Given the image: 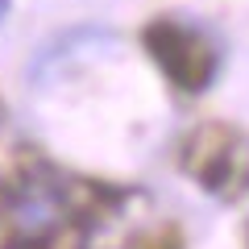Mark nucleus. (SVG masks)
Returning <instances> with one entry per match:
<instances>
[{
	"mask_svg": "<svg viewBox=\"0 0 249 249\" xmlns=\"http://www.w3.org/2000/svg\"><path fill=\"white\" fill-rule=\"evenodd\" d=\"M50 199L67 212V220L96 229V224L121 220L129 212V204L142 199V187L133 183H112V178H91V175H54Z\"/></svg>",
	"mask_w": 249,
	"mask_h": 249,
	"instance_id": "obj_3",
	"label": "nucleus"
},
{
	"mask_svg": "<svg viewBox=\"0 0 249 249\" xmlns=\"http://www.w3.org/2000/svg\"><path fill=\"white\" fill-rule=\"evenodd\" d=\"M104 42H116V34H108V29H91V25L67 29L62 37H54L50 46H42V50H37V58L29 62V79H50V75L58 71L62 58L79 54L83 46H104Z\"/></svg>",
	"mask_w": 249,
	"mask_h": 249,
	"instance_id": "obj_4",
	"label": "nucleus"
},
{
	"mask_svg": "<svg viewBox=\"0 0 249 249\" xmlns=\"http://www.w3.org/2000/svg\"><path fill=\"white\" fill-rule=\"evenodd\" d=\"M4 13H9V0H0V21H4Z\"/></svg>",
	"mask_w": 249,
	"mask_h": 249,
	"instance_id": "obj_8",
	"label": "nucleus"
},
{
	"mask_svg": "<svg viewBox=\"0 0 249 249\" xmlns=\"http://www.w3.org/2000/svg\"><path fill=\"white\" fill-rule=\"evenodd\" d=\"M245 249H249V224H245Z\"/></svg>",
	"mask_w": 249,
	"mask_h": 249,
	"instance_id": "obj_10",
	"label": "nucleus"
},
{
	"mask_svg": "<svg viewBox=\"0 0 249 249\" xmlns=\"http://www.w3.org/2000/svg\"><path fill=\"white\" fill-rule=\"evenodd\" d=\"M142 46L154 58V67H158L183 96H204L216 83L220 54H216V46L208 42L199 29L183 25V21H175V17H154L150 25L142 29Z\"/></svg>",
	"mask_w": 249,
	"mask_h": 249,
	"instance_id": "obj_2",
	"label": "nucleus"
},
{
	"mask_svg": "<svg viewBox=\"0 0 249 249\" xmlns=\"http://www.w3.org/2000/svg\"><path fill=\"white\" fill-rule=\"evenodd\" d=\"M0 129H4V100H0Z\"/></svg>",
	"mask_w": 249,
	"mask_h": 249,
	"instance_id": "obj_9",
	"label": "nucleus"
},
{
	"mask_svg": "<svg viewBox=\"0 0 249 249\" xmlns=\"http://www.w3.org/2000/svg\"><path fill=\"white\" fill-rule=\"evenodd\" d=\"M129 249H187V232H183V224L162 220V224H154V229L137 232V237L129 241Z\"/></svg>",
	"mask_w": 249,
	"mask_h": 249,
	"instance_id": "obj_6",
	"label": "nucleus"
},
{
	"mask_svg": "<svg viewBox=\"0 0 249 249\" xmlns=\"http://www.w3.org/2000/svg\"><path fill=\"white\" fill-rule=\"evenodd\" d=\"M17 212H21V204L0 191V249H17L21 245V216Z\"/></svg>",
	"mask_w": 249,
	"mask_h": 249,
	"instance_id": "obj_7",
	"label": "nucleus"
},
{
	"mask_svg": "<svg viewBox=\"0 0 249 249\" xmlns=\"http://www.w3.org/2000/svg\"><path fill=\"white\" fill-rule=\"evenodd\" d=\"M88 241H91V232L83 229V224L62 220V224H54V229H46L42 237H34L25 249H88Z\"/></svg>",
	"mask_w": 249,
	"mask_h": 249,
	"instance_id": "obj_5",
	"label": "nucleus"
},
{
	"mask_svg": "<svg viewBox=\"0 0 249 249\" xmlns=\"http://www.w3.org/2000/svg\"><path fill=\"white\" fill-rule=\"evenodd\" d=\"M178 170L220 204L249 196V133L224 121H204L178 142Z\"/></svg>",
	"mask_w": 249,
	"mask_h": 249,
	"instance_id": "obj_1",
	"label": "nucleus"
}]
</instances>
